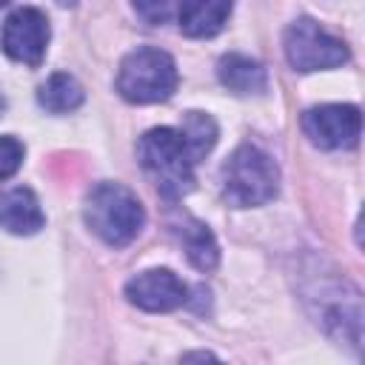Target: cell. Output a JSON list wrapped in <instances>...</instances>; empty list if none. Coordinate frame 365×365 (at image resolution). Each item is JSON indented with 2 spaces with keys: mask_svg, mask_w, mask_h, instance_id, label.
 <instances>
[{
  "mask_svg": "<svg viewBox=\"0 0 365 365\" xmlns=\"http://www.w3.org/2000/svg\"><path fill=\"white\" fill-rule=\"evenodd\" d=\"M137 160L165 200H180L194 188V165L200 163L180 128L160 125L140 137Z\"/></svg>",
  "mask_w": 365,
  "mask_h": 365,
  "instance_id": "1",
  "label": "cell"
},
{
  "mask_svg": "<svg viewBox=\"0 0 365 365\" xmlns=\"http://www.w3.org/2000/svg\"><path fill=\"white\" fill-rule=\"evenodd\" d=\"M86 222L108 245H128L145 222L137 194L120 182H97L86 197Z\"/></svg>",
  "mask_w": 365,
  "mask_h": 365,
  "instance_id": "2",
  "label": "cell"
},
{
  "mask_svg": "<svg viewBox=\"0 0 365 365\" xmlns=\"http://www.w3.org/2000/svg\"><path fill=\"white\" fill-rule=\"evenodd\" d=\"M222 197L237 208L262 205L279 191V168L277 163L257 145H240L220 171Z\"/></svg>",
  "mask_w": 365,
  "mask_h": 365,
  "instance_id": "3",
  "label": "cell"
},
{
  "mask_svg": "<svg viewBox=\"0 0 365 365\" xmlns=\"http://www.w3.org/2000/svg\"><path fill=\"white\" fill-rule=\"evenodd\" d=\"M180 83L177 63L168 51L163 48H134L131 54L123 57L120 71H117V91L128 103H163L174 94Z\"/></svg>",
  "mask_w": 365,
  "mask_h": 365,
  "instance_id": "4",
  "label": "cell"
},
{
  "mask_svg": "<svg viewBox=\"0 0 365 365\" xmlns=\"http://www.w3.org/2000/svg\"><path fill=\"white\" fill-rule=\"evenodd\" d=\"M285 57L297 71L336 68L348 63V46L325 31L317 20L299 17L285 29Z\"/></svg>",
  "mask_w": 365,
  "mask_h": 365,
  "instance_id": "5",
  "label": "cell"
},
{
  "mask_svg": "<svg viewBox=\"0 0 365 365\" xmlns=\"http://www.w3.org/2000/svg\"><path fill=\"white\" fill-rule=\"evenodd\" d=\"M302 131L317 148H351L362 131V114L351 103H325L302 114Z\"/></svg>",
  "mask_w": 365,
  "mask_h": 365,
  "instance_id": "6",
  "label": "cell"
},
{
  "mask_svg": "<svg viewBox=\"0 0 365 365\" xmlns=\"http://www.w3.org/2000/svg\"><path fill=\"white\" fill-rule=\"evenodd\" d=\"M48 37H51V29H48L46 14L34 6H23V9L11 11L3 26V51L11 60L34 68L46 57Z\"/></svg>",
  "mask_w": 365,
  "mask_h": 365,
  "instance_id": "7",
  "label": "cell"
},
{
  "mask_svg": "<svg viewBox=\"0 0 365 365\" xmlns=\"http://www.w3.org/2000/svg\"><path fill=\"white\" fill-rule=\"evenodd\" d=\"M125 297L131 305L160 314V311H174L188 299L185 282L168 271V268H151L125 282Z\"/></svg>",
  "mask_w": 365,
  "mask_h": 365,
  "instance_id": "8",
  "label": "cell"
},
{
  "mask_svg": "<svg viewBox=\"0 0 365 365\" xmlns=\"http://www.w3.org/2000/svg\"><path fill=\"white\" fill-rule=\"evenodd\" d=\"M43 222H46V214L31 188L17 185L0 197V225L9 234L29 237V234H37L43 228Z\"/></svg>",
  "mask_w": 365,
  "mask_h": 365,
  "instance_id": "9",
  "label": "cell"
},
{
  "mask_svg": "<svg viewBox=\"0 0 365 365\" xmlns=\"http://www.w3.org/2000/svg\"><path fill=\"white\" fill-rule=\"evenodd\" d=\"M234 9V0H180L177 20L188 37H214L222 31Z\"/></svg>",
  "mask_w": 365,
  "mask_h": 365,
  "instance_id": "10",
  "label": "cell"
},
{
  "mask_svg": "<svg viewBox=\"0 0 365 365\" xmlns=\"http://www.w3.org/2000/svg\"><path fill=\"white\" fill-rule=\"evenodd\" d=\"M217 77L234 94H259L268 86V74H265L262 63H257V60H251L245 54H237V51L220 57Z\"/></svg>",
  "mask_w": 365,
  "mask_h": 365,
  "instance_id": "11",
  "label": "cell"
},
{
  "mask_svg": "<svg viewBox=\"0 0 365 365\" xmlns=\"http://www.w3.org/2000/svg\"><path fill=\"white\" fill-rule=\"evenodd\" d=\"M177 231H180V240H182L188 262L194 268H200V271H214L217 262H220V248H217V240L208 231V225L188 217Z\"/></svg>",
  "mask_w": 365,
  "mask_h": 365,
  "instance_id": "12",
  "label": "cell"
},
{
  "mask_svg": "<svg viewBox=\"0 0 365 365\" xmlns=\"http://www.w3.org/2000/svg\"><path fill=\"white\" fill-rule=\"evenodd\" d=\"M83 86L71 77V74H63V71H57V74H51L40 88H37V103L46 108V111H51V114H68V111H74V108H80L83 106Z\"/></svg>",
  "mask_w": 365,
  "mask_h": 365,
  "instance_id": "13",
  "label": "cell"
},
{
  "mask_svg": "<svg viewBox=\"0 0 365 365\" xmlns=\"http://www.w3.org/2000/svg\"><path fill=\"white\" fill-rule=\"evenodd\" d=\"M180 131L188 140V145H191L197 160H202L217 143V123L202 111H188L182 117V123H180Z\"/></svg>",
  "mask_w": 365,
  "mask_h": 365,
  "instance_id": "14",
  "label": "cell"
},
{
  "mask_svg": "<svg viewBox=\"0 0 365 365\" xmlns=\"http://www.w3.org/2000/svg\"><path fill=\"white\" fill-rule=\"evenodd\" d=\"M134 3V11L151 23V26H160L165 23L177 9H180V0H131Z\"/></svg>",
  "mask_w": 365,
  "mask_h": 365,
  "instance_id": "15",
  "label": "cell"
},
{
  "mask_svg": "<svg viewBox=\"0 0 365 365\" xmlns=\"http://www.w3.org/2000/svg\"><path fill=\"white\" fill-rule=\"evenodd\" d=\"M23 163V143L14 137H0V180H9Z\"/></svg>",
  "mask_w": 365,
  "mask_h": 365,
  "instance_id": "16",
  "label": "cell"
},
{
  "mask_svg": "<svg viewBox=\"0 0 365 365\" xmlns=\"http://www.w3.org/2000/svg\"><path fill=\"white\" fill-rule=\"evenodd\" d=\"M185 359H211V354H185Z\"/></svg>",
  "mask_w": 365,
  "mask_h": 365,
  "instance_id": "17",
  "label": "cell"
},
{
  "mask_svg": "<svg viewBox=\"0 0 365 365\" xmlns=\"http://www.w3.org/2000/svg\"><path fill=\"white\" fill-rule=\"evenodd\" d=\"M6 108V100H3V91H0V111Z\"/></svg>",
  "mask_w": 365,
  "mask_h": 365,
  "instance_id": "18",
  "label": "cell"
},
{
  "mask_svg": "<svg viewBox=\"0 0 365 365\" xmlns=\"http://www.w3.org/2000/svg\"><path fill=\"white\" fill-rule=\"evenodd\" d=\"M6 3H9V0H0V9H3V6H6Z\"/></svg>",
  "mask_w": 365,
  "mask_h": 365,
  "instance_id": "19",
  "label": "cell"
}]
</instances>
